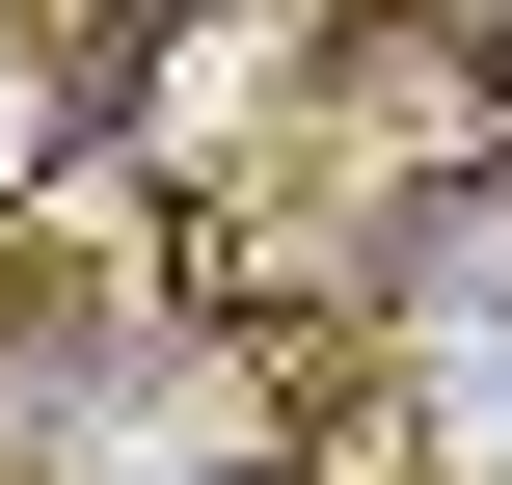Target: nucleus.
<instances>
[{
  "label": "nucleus",
  "mask_w": 512,
  "mask_h": 485,
  "mask_svg": "<svg viewBox=\"0 0 512 485\" xmlns=\"http://www.w3.org/2000/svg\"><path fill=\"white\" fill-rule=\"evenodd\" d=\"M486 162H512V27H486Z\"/></svg>",
  "instance_id": "obj_1"
},
{
  "label": "nucleus",
  "mask_w": 512,
  "mask_h": 485,
  "mask_svg": "<svg viewBox=\"0 0 512 485\" xmlns=\"http://www.w3.org/2000/svg\"><path fill=\"white\" fill-rule=\"evenodd\" d=\"M27 27H108V0H27Z\"/></svg>",
  "instance_id": "obj_2"
}]
</instances>
